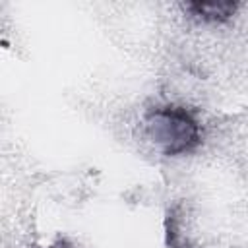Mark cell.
Here are the masks:
<instances>
[{
  "label": "cell",
  "instance_id": "3",
  "mask_svg": "<svg viewBox=\"0 0 248 248\" xmlns=\"http://www.w3.org/2000/svg\"><path fill=\"white\" fill-rule=\"evenodd\" d=\"M46 248H74V244L70 242V240H66V238H56L52 244H48Z\"/></svg>",
  "mask_w": 248,
  "mask_h": 248
},
{
  "label": "cell",
  "instance_id": "1",
  "mask_svg": "<svg viewBox=\"0 0 248 248\" xmlns=\"http://www.w3.org/2000/svg\"><path fill=\"white\" fill-rule=\"evenodd\" d=\"M143 124L151 143L167 157L190 155L203 141L202 122L194 110L184 105H153L145 110Z\"/></svg>",
  "mask_w": 248,
  "mask_h": 248
},
{
  "label": "cell",
  "instance_id": "2",
  "mask_svg": "<svg viewBox=\"0 0 248 248\" xmlns=\"http://www.w3.org/2000/svg\"><path fill=\"white\" fill-rule=\"evenodd\" d=\"M238 2H186L182 4V10L202 21V23H223V21H229L236 10H238Z\"/></svg>",
  "mask_w": 248,
  "mask_h": 248
}]
</instances>
